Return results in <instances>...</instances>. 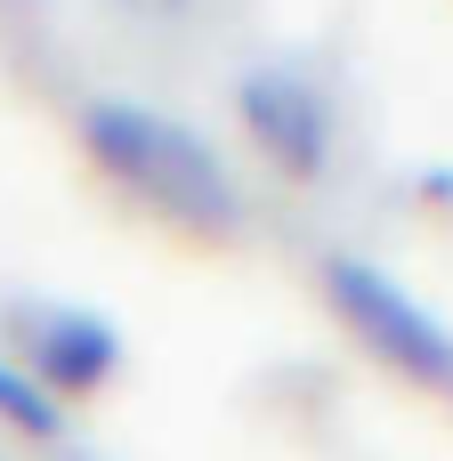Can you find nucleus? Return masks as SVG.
Returning <instances> with one entry per match:
<instances>
[{"label": "nucleus", "instance_id": "3", "mask_svg": "<svg viewBox=\"0 0 453 461\" xmlns=\"http://www.w3.org/2000/svg\"><path fill=\"white\" fill-rule=\"evenodd\" d=\"M235 113H243L251 146H259L276 170L316 178V170L332 162V105L316 97L308 73H292V65H259V73L235 89Z\"/></svg>", "mask_w": 453, "mask_h": 461}, {"label": "nucleus", "instance_id": "2", "mask_svg": "<svg viewBox=\"0 0 453 461\" xmlns=\"http://www.w3.org/2000/svg\"><path fill=\"white\" fill-rule=\"evenodd\" d=\"M324 300H332V316H340L397 381H413V389H430V397L453 405V332L397 284V276H381L373 259L332 251V259H324Z\"/></svg>", "mask_w": 453, "mask_h": 461}, {"label": "nucleus", "instance_id": "4", "mask_svg": "<svg viewBox=\"0 0 453 461\" xmlns=\"http://www.w3.org/2000/svg\"><path fill=\"white\" fill-rule=\"evenodd\" d=\"M24 381L57 405V397H81V389H97L113 365H122V340H113V324L105 316H89V308H24Z\"/></svg>", "mask_w": 453, "mask_h": 461}, {"label": "nucleus", "instance_id": "5", "mask_svg": "<svg viewBox=\"0 0 453 461\" xmlns=\"http://www.w3.org/2000/svg\"><path fill=\"white\" fill-rule=\"evenodd\" d=\"M0 421H8L16 438H41V446H57V438H65V413H57L24 373H8V365H0Z\"/></svg>", "mask_w": 453, "mask_h": 461}, {"label": "nucleus", "instance_id": "6", "mask_svg": "<svg viewBox=\"0 0 453 461\" xmlns=\"http://www.w3.org/2000/svg\"><path fill=\"white\" fill-rule=\"evenodd\" d=\"M122 8H130V16H186L195 0H122Z\"/></svg>", "mask_w": 453, "mask_h": 461}, {"label": "nucleus", "instance_id": "1", "mask_svg": "<svg viewBox=\"0 0 453 461\" xmlns=\"http://www.w3.org/2000/svg\"><path fill=\"white\" fill-rule=\"evenodd\" d=\"M81 146L113 186H130L170 227H186V235H235L243 227V194H235L227 162L186 122L130 105V97H97V105H81Z\"/></svg>", "mask_w": 453, "mask_h": 461}]
</instances>
